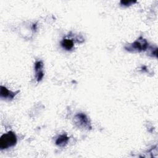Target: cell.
<instances>
[{"label": "cell", "instance_id": "obj_1", "mask_svg": "<svg viewBox=\"0 0 158 158\" xmlns=\"http://www.w3.org/2000/svg\"><path fill=\"white\" fill-rule=\"evenodd\" d=\"M17 143V137L12 131H9L2 135L0 139V148L1 149H7L14 146Z\"/></svg>", "mask_w": 158, "mask_h": 158}, {"label": "cell", "instance_id": "obj_2", "mask_svg": "<svg viewBox=\"0 0 158 158\" xmlns=\"http://www.w3.org/2000/svg\"><path fill=\"white\" fill-rule=\"evenodd\" d=\"M148 47V43L147 41L142 38H139L134 43H133L128 48H125L127 51H141L146 50Z\"/></svg>", "mask_w": 158, "mask_h": 158}, {"label": "cell", "instance_id": "obj_3", "mask_svg": "<svg viewBox=\"0 0 158 158\" xmlns=\"http://www.w3.org/2000/svg\"><path fill=\"white\" fill-rule=\"evenodd\" d=\"M74 120H75V123L80 127H83L84 128H91L90 124L87 117L82 113L78 114L77 115H76L74 118Z\"/></svg>", "mask_w": 158, "mask_h": 158}, {"label": "cell", "instance_id": "obj_4", "mask_svg": "<svg viewBox=\"0 0 158 158\" xmlns=\"http://www.w3.org/2000/svg\"><path fill=\"white\" fill-rule=\"evenodd\" d=\"M43 66V63L41 61H38L35 63V69L36 74V80L38 81H41L44 76L43 69H42Z\"/></svg>", "mask_w": 158, "mask_h": 158}, {"label": "cell", "instance_id": "obj_5", "mask_svg": "<svg viewBox=\"0 0 158 158\" xmlns=\"http://www.w3.org/2000/svg\"><path fill=\"white\" fill-rule=\"evenodd\" d=\"M15 92H12L7 89L6 87L1 86V97L2 98H8V99H13L15 96Z\"/></svg>", "mask_w": 158, "mask_h": 158}, {"label": "cell", "instance_id": "obj_6", "mask_svg": "<svg viewBox=\"0 0 158 158\" xmlns=\"http://www.w3.org/2000/svg\"><path fill=\"white\" fill-rule=\"evenodd\" d=\"M69 141V137H67L65 135H60L56 141V144L60 147H63L67 144Z\"/></svg>", "mask_w": 158, "mask_h": 158}, {"label": "cell", "instance_id": "obj_7", "mask_svg": "<svg viewBox=\"0 0 158 158\" xmlns=\"http://www.w3.org/2000/svg\"><path fill=\"white\" fill-rule=\"evenodd\" d=\"M61 45L66 50H70L73 47V42L70 39H64L61 42Z\"/></svg>", "mask_w": 158, "mask_h": 158}, {"label": "cell", "instance_id": "obj_8", "mask_svg": "<svg viewBox=\"0 0 158 158\" xmlns=\"http://www.w3.org/2000/svg\"><path fill=\"white\" fill-rule=\"evenodd\" d=\"M120 2H121L122 4L124 5V6H129L131 3H133V1H122Z\"/></svg>", "mask_w": 158, "mask_h": 158}]
</instances>
